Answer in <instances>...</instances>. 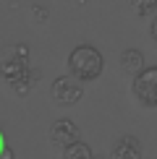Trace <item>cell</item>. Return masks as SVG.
Wrapping results in <instances>:
<instances>
[{
    "label": "cell",
    "mask_w": 157,
    "mask_h": 159,
    "mask_svg": "<svg viewBox=\"0 0 157 159\" xmlns=\"http://www.w3.org/2000/svg\"><path fill=\"white\" fill-rule=\"evenodd\" d=\"M0 76L13 89L16 97L29 94L31 86L39 81V70L31 68V60H29V44L18 42L0 52Z\"/></svg>",
    "instance_id": "cell-1"
},
{
    "label": "cell",
    "mask_w": 157,
    "mask_h": 159,
    "mask_svg": "<svg viewBox=\"0 0 157 159\" xmlns=\"http://www.w3.org/2000/svg\"><path fill=\"white\" fill-rule=\"evenodd\" d=\"M102 65H105L102 52L97 47H92V44H78L68 55V73L74 78H78V81H94V78H100Z\"/></svg>",
    "instance_id": "cell-2"
},
{
    "label": "cell",
    "mask_w": 157,
    "mask_h": 159,
    "mask_svg": "<svg viewBox=\"0 0 157 159\" xmlns=\"http://www.w3.org/2000/svg\"><path fill=\"white\" fill-rule=\"evenodd\" d=\"M131 89H134V97L144 107H157V65L155 68H141L134 76Z\"/></svg>",
    "instance_id": "cell-3"
},
{
    "label": "cell",
    "mask_w": 157,
    "mask_h": 159,
    "mask_svg": "<svg viewBox=\"0 0 157 159\" xmlns=\"http://www.w3.org/2000/svg\"><path fill=\"white\" fill-rule=\"evenodd\" d=\"M50 97L55 104H60V107H71V104H78L84 97V89L81 84H78V78L74 76H60L55 78L50 86Z\"/></svg>",
    "instance_id": "cell-4"
},
{
    "label": "cell",
    "mask_w": 157,
    "mask_h": 159,
    "mask_svg": "<svg viewBox=\"0 0 157 159\" xmlns=\"http://www.w3.org/2000/svg\"><path fill=\"white\" fill-rule=\"evenodd\" d=\"M76 138H78V125L74 120H68V117H60V120H55L50 125V141L55 146H68Z\"/></svg>",
    "instance_id": "cell-5"
},
{
    "label": "cell",
    "mask_w": 157,
    "mask_h": 159,
    "mask_svg": "<svg viewBox=\"0 0 157 159\" xmlns=\"http://www.w3.org/2000/svg\"><path fill=\"white\" fill-rule=\"evenodd\" d=\"M110 159H141V143L136 136H123L113 146Z\"/></svg>",
    "instance_id": "cell-6"
},
{
    "label": "cell",
    "mask_w": 157,
    "mask_h": 159,
    "mask_svg": "<svg viewBox=\"0 0 157 159\" xmlns=\"http://www.w3.org/2000/svg\"><path fill=\"white\" fill-rule=\"evenodd\" d=\"M121 68L123 70H128V73H139V70L144 68V55H141V50H123V55H121Z\"/></svg>",
    "instance_id": "cell-7"
},
{
    "label": "cell",
    "mask_w": 157,
    "mask_h": 159,
    "mask_svg": "<svg viewBox=\"0 0 157 159\" xmlns=\"http://www.w3.org/2000/svg\"><path fill=\"white\" fill-rule=\"evenodd\" d=\"M94 157V151H92L89 143H84V141H71L68 146H63V159H92Z\"/></svg>",
    "instance_id": "cell-8"
},
{
    "label": "cell",
    "mask_w": 157,
    "mask_h": 159,
    "mask_svg": "<svg viewBox=\"0 0 157 159\" xmlns=\"http://www.w3.org/2000/svg\"><path fill=\"white\" fill-rule=\"evenodd\" d=\"M128 5L136 11V16H152L157 11V0H128Z\"/></svg>",
    "instance_id": "cell-9"
},
{
    "label": "cell",
    "mask_w": 157,
    "mask_h": 159,
    "mask_svg": "<svg viewBox=\"0 0 157 159\" xmlns=\"http://www.w3.org/2000/svg\"><path fill=\"white\" fill-rule=\"evenodd\" d=\"M47 18H50V11L45 5H31V21L34 24H47Z\"/></svg>",
    "instance_id": "cell-10"
},
{
    "label": "cell",
    "mask_w": 157,
    "mask_h": 159,
    "mask_svg": "<svg viewBox=\"0 0 157 159\" xmlns=\"http://www.w3.org/2000/svg\"><path fill=\"white\" fill-rule=\"evenodd\" d=\"M0 159H16V154H13V149L8 146V143H5V149L0 151Z\"/></svg>",
    "instance_id": "cell-11"
},
{
    "label": "cell",
    "mask_w": 157,
    "mask_h": 159,
    "mask_svg": "<svg viewBox=\"0 0 157 159\" xmlns=\"http://www.w3.org/2000/svg\"><path fill=\"white\" fill-rule=\"evenodd\" d=\"M152 39H155V44H157V18L152 21Z\"/></svg>",
    "instance_id": "cell-12"
},
{
    "label": "cell",
    "mask_w": 157,
    "mask_h": 159,
    "mask_svg": "<svg viewBox=\"0 0 157 159\" xmlns=\"http://www.w3.org/2000/svg\"><path fill=\"white\" fill-rule=\"evenodd\" d=\"M3 149H5V133L0 130V151H3Z\"/></svg>",
    "instance_id": "cell-13"
},
{
    "label": "cell",
    "mask_w": 157,
    "mask_h": 159,
    "mask_svg": "<svg viewBox=\"0 0 157 159\" xmlns=\"http://www.w3.org/2000/svg\"><path fill=\"white\" fill-rule=\"evenodd\" d=\"M74 3H78V5H81V3H87V0H74Z\"/></svg>",
    "instance_id": "cell-14"
},
{
    "label": "cell",
    "mask_w": 157,
    "mask_h": 159,
    "mask_svg": "<svg viewBox=\"0 0 157 159\" xmlns=\"http://www.w3.org/2000/svg\"><path fill=\"white\" fill-rule=\"evenodd\" d=\"M92 159H107V157H92Z\"/></svg>",
    "instance_id": "cell-15"
}]
</instances>
